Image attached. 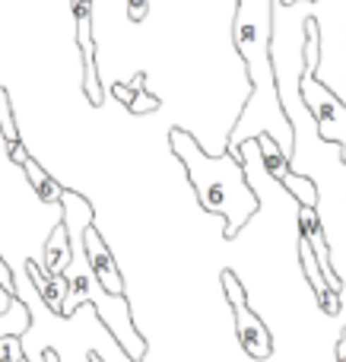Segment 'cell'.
Here are the masks:
<instances>
[{
	"mask_svg": "<svg viewBox=\"0 0 346 362\" xmlns=\"http://www.w3.org/2000/svg\"><path fill=\"white\" fill-rule=\"evenodd\" d=\"M44 362H61V356H57L54 350H48V353H44Z\"/></svg>",
	"mask_w": 346,
	"mask_h": 362,
	"instance_id": "20",
	"label": "cell"
},
{
	"mask_svg": "<svg viewBox=\"0 0 346 362\" xmlns=\"http://www.w3.org/2000/svg\"><path fill=\"white\" fill-rule=\"evenodd\" d=\"M292 4H299V0H277V6H292Z\"/></svg>",
	"mask_w": 346,
	"mask_h": 362,
	"instance_id": "21",
	"label": "cell"
},
{
	"mask_svg": "<svg viewBox=\"0 0 346 362\" xmlns=\"http://www.w3.org/2000/svg\"><path fill=\"white\" fill-rule=\"evenodd\" d=\"M299 95H302V105L311 112L318 127V137L324 144H337L340 146V163L346 165V102L337 99L315 74L302 67L299 76Z\"/></svg>",
	"mask_w": 346,
	"mask_h": 362,
	"instance_id": "3",
	"label": "cell"
},
{
	"mask_svg": "<svg viewBox=\"0 0 346 362\" xmlns=\"http://www.w3.org/2000/svg\"><path fill=\"white\" fill-rule=\"evenodd\" d=\"M23 172H25V181L32 185V191L38 194V200H44V204H54V206H61V200H64V191L67 187L61 185L57 178H51L48 172L42 169V165L35 163V159H29V163L23 165Z\"/></svg>",
	"mask_w": 346,
	"mask_h": 362,
	"instance_id": "11",
	"label": "cell"
},
{
	"mask_svg": "<svg viewBox=\"0 0 346 362\" xmlns=\"http://www.w3.org/2000/svg\"><path fill=\"white\" fill-rule=\"evenodd\" d=\"M299 264H302L305 280L311 283V293H315L321 312L330 315V318H337V315H340V308H343L340 293H334V289L328 286V280H324V274H321V264H318L315 251H311V245L305 242V238H299Z\"/></svg>",
	"mask_w": 346,
	"mask_h": 362,
	"instance_id": "8",
	"label": "cell"
},
{
	"mask_svg": "<svg viewBox=\"0 0 346 362\" xmlns=\"http://www.w3.org/2000/svg\"><path fill=\"white\" fill-rule=\"evenodd\" d=\"M0 362H25L23 337H0Z\"/></svg>",
	"mask_w": 346,
	"mask_h": 362,
	"instance_id": "14",
	"label": "cell"
},
{
	"mask_svg": "<svg viewBox=\"0 0 346 362\" xmlns=\"http://www.w3.org/2000/svg\"><path fill=\"white\" fill-rule=\"evenodd\" d=\"M299 238L311 245L315 251L318 264H321V274L328 280V286L334 293H343V280L334 274V257H330V245H328V235H324V223L318 219V210L315 206H299Z\"/></svg>",
	"mask_w": 346,
	"mask_h": 362,
	"instance_id": "6",
	"label": "cell"
},
{
	"mask_svg": "<svg viewBox=\"0 0 346 362\" xmlns=\"http://www.w3.org/2000/svg\"><path fill=\"white\" fill-rule=\"evenodd\" d=\"M258 150H261V163H264V169L273 175V181H280L283 185V178L290 175V156L283 153V146L277 144V137L273 134H258Z\"/></svg>",
	"mask_w": 346,
	"mask_h": 362,
	"instance_id": "12",
	"label": "cell"
},
{
	"mask_svg": "<svg viewBox=\"0 0 346 362\" xmlns=\"http://www.w3.org/2000/svg\"><path fill=\"white\" fill-rule=\"evenodd\" d=\"M44 257H42V267L44 274L51 276H61L67 274V267L73 264V245H70V229L67 223H54V229L48 232V238H44Z\"/></svg>",
	"mask_w": 346,
	"mask_h": 362,
	"instance_id": "9",
	"label": "cell"
},
{
	"mask_svg": "<svg viewBox=\"0 0 346 362\" xmlns=\"http://www.w3.org/2000/svg\"><path fill=\"white\" fill-rule=\"evenodd\" d=\"M220 283H222V293H226V299H229V308H232L235 337H239L241 350H245L251 359H270V353H273L270 331H267V325L261 321V315L251 312L245 286H241V280L235 276V270H222Z\"/></svg>",
	"mask_w": 346,
	"mask_h": 362,
	"instance_id": "4",
	"label": "cell"
},
{
	"mask_svg": "<svg viewBox=\"0 0 346 362\" xmlns=\"http://www.w3.org/2000/svg\"><path fill=\"white\" fill-rule=\"evenodd\" d=\"M169 146L184 165L191 187L197 194V204L207 213L222 216L226 229L222 235L232 242L245 223L261 210V197L254 194V187L248 185L245 163H239L235 156L222 153V156H210L203 153V146L191 137L184 127H172L169 131Z\"/></svg>",
	"mask_w": 346,
	"mask_h": 362,
	"instance_id": "1",
	"label": "cell"
},
{
	"mask_svg": "<svg viewBox=\"0 0 346 362\" xmlns=\"http://www.w3.org/2000/svg\"><path fill=\"white\" fill-rule=\"evenodd\" d=\"M159 105H162V102H159V95H153V93H146V89H143V93L133 95V102L127 105V112H131V115H150V112H156Z\"/></svg>",
	"mask_w": 346,
	"mask_h": 362,
	"instance_id": "15",
	"label": "cell"
},
{
	"mask_svg": "<svg viewBox=\"0 0 346 362\" xmlns=\"http://www.w3.org/2000/svg\"><path fill=\"white\" fill-rule=\"evenodd\" d=\"M83 251H86L89 267H93L95 280L102 283V289H105L108 296H124V276H121V270H118V264H114L112 251H108L105 238L95 232V226H89L86 235H83Z\"/></svg>",
	"mask_w": 346,
	"mask_h": 362,
	"instance_id": "7",
	"label": "cell"
},
{
	"mask_svg": "<svg viewBox=\"0 0 346 362\" xmlns=\"http://www.w3.org/2000/svg\"><path fill=\"white\" fill-rule=\"evenodd\" d=\"M337 362H346V327L340 331V337H337Z\"/></svg>",
	"mask_w": 346,
	"mask_h": 362,
	"instance_id": "19",
	"label": "cell"
},
{
	"mask_svg": "<svg viewBox=\"0 0 346 362\" xmlns=\"http://www.w3.org/2000/svg\"><path fill=\"white\" fill-rule=\"evenodd\" d=\"M0 134H4V144H6V159L16 165H25L29 163V153L23 146V137L16 131V121H13V108H10V93L0 86Z\"/></svg>",
	"mask_w": 346,
	"mask_h": 362,
	"instance_id": "10",
	"label": "cell"
},
{
	"mask_svg": "<svg viewBox=\"0 0 346 362\" xmlns=\"http://www.w3.org/2000/svg\"><path fill=\"white\" fill-rule=\"evenodd\" d=\"M73 6V23H76V48H80L83 61V95L89 99V105L99 108L105 102V89L95 74V42H93V0H76Z\"/></svg>",
	"mask_w": 346,
	"mask_h": 362,
	"instance_id": "5",
	"label": "cell"
},
{
	"mask_svg": "<svg viewBox=\"0 0 346 362\" xmlns=\"http://www.w3.org/2000/svg\"><path fill=\"white\" fill-rule=\"evenodd\" d=\"M273 10L277 0H235V19H232V42L235 54L241 57L251 80V95L241 108L239 121L251 118L254 108L270 102L277 112L290 115L283 105V93L277 86V67H273Z\"/></svg>",
	"mask_w": 346,
	"mask_h": 362,
	"instance_id": "2",
	"label": "cell"
},
{
	"mask_svg": "<svg viewBox=\"0 0 346 362\" xmlns=\"http://www.w3.org/2000/svg\"><path fill=\"white\" fill-rule=\"evenodd\" d=\"M283 187L299 200V206H315V210H318V185L309 175L290 172V175L283 178Z\"/></svg>",
	"mask_w": 346,
	"mask_h": 362,
	"instance_id": "13",
	"label": "cell"
},
{
	"mask_svg": "<svg viewBox=\"0 0 346 362\" xmlns=\"http://www.w3.org/2000/svg\"><path fill=\"white\" fill-rule=\"evenodd\" d=\"M16 302H19L16 296H10L4 286H0V318H4V315H10L13 308H16Z\"/></svg>",
	"mask_w": 346,
	"mask_h": 362,
	"instance_id": "18",
	"label": "cell"
},
{
	"mask_svg": "<svg viewBox=\"0 0 346 362\" xmlns=\"http://www.w3.org/2000/svg\"><path fill=\"white\" fill-rule=\"evenodd\" d=\"M0 286H4L10 296H16V276L10 274V264H6L4 257H0Z\"/></svg>",
	"mask_w": 346,
	"mask_h": 362,
	"instance_id": "17",
	"label": "cell"
},
{
	"mask_svg": "<svg viewBox=\"0 0 346 362\" xmlns=\"http://www.w3.org/2000/svg\"><path fill=\"white\" fill-rule=\"evenodd\" d=\"M127 4V19L131 23H143L146 13H150V0H124Z\"/></svg>",
	"mask_w": 346,
	"mask_h": 362,
	"instance_id": "16",
	"label": "cell"
}]
</instances>
